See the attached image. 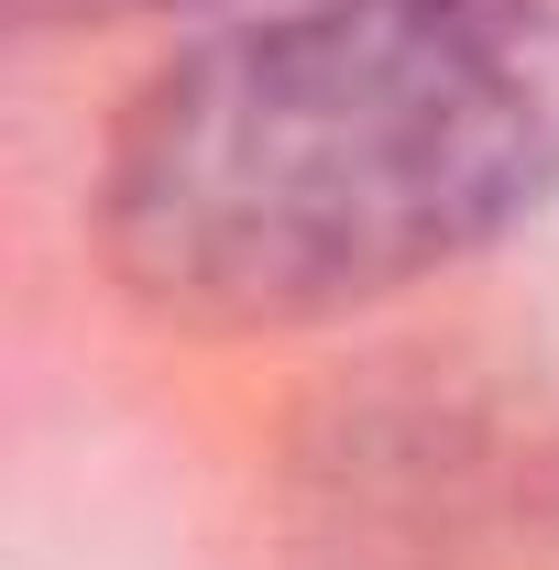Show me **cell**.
Segmentation results:
<instances>
[{"mask_svg":"<svg viewBox=\"0 0 559 570\" xmlns=\"http://www.w3.org/2000/svg\"><path fill=\"white\" fill-rule=\"evenodd\" d=\"M559 187V11L209 22L99 165V253L176 330H307L483 253Z\"/></svg>","mask_w":559,"mask_h":570,"instance_id":"obj_1","label":"cell"},{"mask_svg":"<svg viewBox=\"0 0 559 570\" xmlns=\"http://www.w3.org/2000/svg\"><path fill=\"white\" fill-rule=\"evenodd\" d=\"M559 527V439L483 384L395 362L296 439V538L318 570H527Z\"/></svg>","mask_w":559,"mask_h":570,"instance_id":"obj_2","label":"cell"},{"mask_svg":"<svg viewBox=\"0 0 559 570\" xmlns=\"http://www.w3.org/2000/svg\"><path fill=\"white\" fill-rule=\"evenodd\" d=\"M187 22H296V11H472V0H176Z\"/></svg>","mask_w":559,"mask_h":570,"instance_id":"obj_3","label":"cell"},{"mask_svg":"<svg viewBox=\"0 0 559 570\" xmlns=\"http://www.w3.org/2000/svg\"><path fill=\"white\" fill-rule=\"evenodd\" d=\"M133 11H176V0H11V22L67 33V22H133Z\"/></svg>","mask_w":559,"mask_h":570,"instance_id":"obj_4","label":"cell"}]
</instances>
